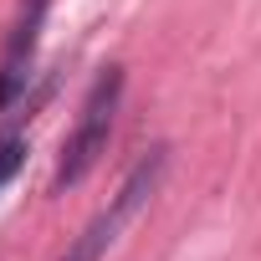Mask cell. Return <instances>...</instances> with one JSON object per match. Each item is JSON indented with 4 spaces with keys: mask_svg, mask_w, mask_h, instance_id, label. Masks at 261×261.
I'll list each match as a JSON object with an SVG mask.
<instances>
[{
    "mask_svg": "<svg viewBox=\"0 0 261 261\" xmlns=\"http://www.w3.org/2000/svg\"><path fill=\"white\" fill-rule=\"evenodd\" d=\"M164 169H169V144H154L134 169H128V179L118 185V195H113V205L108 210H97L87 225H82V236L62 251V261H102L108 256V246L118 241V230L134 220L154 195H159V185H164Z\"/></svg>",
    "mask_w": 261,
    "mask_h": 261,
    "instance_id": "1",
    "label": "cell"
},
{
    "mask_svg": "<svg viewBox=\"0 0 261 261\" xmlns=\"http://www.w3.org/2000/svg\"><path fill=\"white\" fill-rule=\"evenodd\" d=\"M118 102H123V67H102L92 92L82 97V113H77V128L62 144V159H57V190H72L82 185L97 159L108 154V139H113V118H118Z\"/></svg>",
    "mask_w": 261,
    "mask_h": 261,
    "instance_id": "2",
    "label": "cell"
},
{
    "mask_svg": "<svg viewBox=\"0 0 261 261\" xmlns=\"http://www.w3.org/2000/svg\"><path fill=\"white\" fill-rule=\"evenodd\" d=\"M46 6L51 0H21V21L11 26L6 51H0V113H6L26 92V82H31V62H36V36H41Z\"/></svg>",
    "mask_w": 261,
    "mask_h": 261,
    "instance_id": "3",
    "label": "cell"
},
{
    "mask_svg": "<svg viewBox=\"0 0 261 261\" xmlns=\"http://www.w3.org/2000/svg\"><path fill=\"white\" fill-rule=\"evenodd\" d=\"M21 164H26V139H21V134L0 139V190L16 179V169H21Z\"/></svg>",
    "mask_w": 261,
    "mask_h": 261,
    "instance_id": "4",
    "label": "cell"
}]
</instances>
